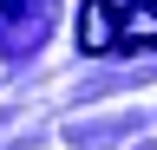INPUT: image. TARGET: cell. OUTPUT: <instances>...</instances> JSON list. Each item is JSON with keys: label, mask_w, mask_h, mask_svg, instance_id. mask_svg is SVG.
<instances>
[{"label": "cell", "mask_w": 157, "mask_h": 150, "mask_svg": "<svg viewBox=\"0 0 157 150\" xmlns=\"http://www.w3.org/2000/svg\"><path fill=\"white\" fill-rule=\"evenodd\" d=\"M78 46L85 52H118V0H85L78 7Z\"/></svg>", "instance_id": "obj_1"}, {"label": "cell", "mask_w": 157, "mask_h": 150, "mask_svg": "<svg viewBox=\"0 0 157 150\" xmlns=\"http://www.w3.org/2000/svg\"><path fill=\"white\" fill-rule=\"evenodd\" d=\"M124 46H157V0L118 7V52H124Z\"/></svg>", "instance_id": "obj_2"}]
</instances>
